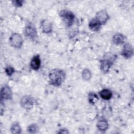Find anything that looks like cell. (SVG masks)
Masks as SVG:
<instances>
[{"label": "cell", "instance_id": "44dd1931", "mask_svg": "<svg viewBox=\"0 0 134 134\" xmlns=\"http://www.w3.org/2000/svg\"><path fill=\"white\" fill-rule=\"evenodd\" d=\"M14 5L16 7H20L22 5L23 3L24 2L23 1H14L12 2Z\"/></svg>", "mask_w": 134, "mask_h": 134}, {"label": "cell", "instance_id": "7c38bea8", "mask_svg": "<svg viewBox=\"0 0 134 134\" xmlns=\"http://www.w3.org/2000/svg\"><path fill=\"white\" fill-rule=\"evenodd\" d=\"M41 26L43 32L50 33L52 30V26L50 22L46 20L41 21Z\"/></svg>", "mask_w": 134, "mask_h": 134}, {"label": "cell", "instance_id": "5b68a950", "mask_svg": "<svg viewBox=\"0 0 134 134\" xmlns=\"http://www.w3.org/2000/svg\"><path fill=\"white\" fill-rule=\"evenodd\" d=\"M12 97V93L10 88L7 85L4 86L1 91V99H10Z\"/></svg>", "mask_w": 134, "mask_h": 134}, {"label": "cell", "instance_id": "3957f363", "mask_svg": "<svg viewBox=\"0 0 134 134\" xmlns=\"http://www.w3.org/2000/svg\"><path fill=\"white\" fill-rule=\"evenodd\" d=\"M59 15L66 25L71 26L72 25L75 17L72 12L67 10H62L60 12Z\"/></svg>", "mask_w": 134, "mask_h": 134}, {"label": "cell", "instance_id": "30bf717a", "mask_svg": "<svg viewBox=\"0 0 134 134\" xmlns=\"http://www.w3.org/2000/svg\"><path fill=\"white\" fill-rule=\"evenodd\" d=\"M41 60L39 55H35L31 59L30 61V66L31 68L35 70H37L39 69L40 66Z\"/></svg>", "mask_w": 134, "mask_h": 134}, {"label": "cell", "instance_id": "8fae6325", "mask_svg": "<svg viewBox=\"0 0 134 134\" xmlns=\"http://www.w3.org/2000/svg\"><path fill=\"white\" fill-rule=\"evenodd\" d=\"M101 23L95 18L92 19L89 23L88 26L93 31H97L101 27Z\"/></svg>", "mask_w": 134, "mask_h": 134}, {"label": "cell", "instance_id": "2e32d148", "mask_svg": "<svg viewBox=\"0 0 134 134\" xmlns=\"http://www.w3.org/2000/svg\"><path fill=\"white\" fill-rule=\"evenodd\" d=\"M10 130L12 133H20L21 131V129L18 123L16 122L12 125Z\"/></svg>", "mask_w": 134, "mask_h": 134}, {"label": "cell", "instance_id": "5bb4252c", "mask_svg": "<svg viewBox=\"0 0 134 134\" xmlns=\"http://www.w3.org/2000/svg\"><path fill=\"white\" fill-rule=\"evenodd\" d=\"M125 37L122 35L121 34H116L113 38V41L114 43L116 44H122L124 42Z\"/></svg>", "mask_w": 134, "mask_h": 134}, {"label": "cell", "instance_id": "7a4b0ae2", "mask_svg": "<svg viewBox=\"0 0 134 134\" xmlns=\"http://www.w3.org/2000/svg\"><path fill=\"white\" fill-rule=\"evenodd\" d=\"M106 55L104 59L100 61V69L104 72H107L111 65L113 64L114 60L116 58V56L114 54L108 53Z\"/></svg>", "mask_w": 134, "mask_h": 134}, {"label": "cell", "instance_id": "8992f818", "mask_svg": "<svg viewBox=\"0 0 134 134\" xmlns=\"http://www.w3.org/2000/svg\"><path fill=\"white\" fill-rule=\"evenodd\" d=\"M20 104L25 108L30 109L33 106L34 104V100L30 96H25L22 98Z\"/></svg>", "mask_w": 134, "mask_h": 134}, {"label": "cell", "instance_id": "9a60e30c", "mask_svg": "<svg viewBox=\"0 0 134 134\" xmlns=\"http://www.w3.org/2000/svg\"><path fill=\"white\" fill-rule=\"evenodd\" d=\"M108 126L107 122L105 120H100L97 122V127L100 131H105Z\"/></svg>", "mask_w": 134, "mask_h": 134}, {"label": "cell", "instance_id": "277c9868", "mask_svg": "<svg viewBox=\"0 0 134 134\" xmlns=\"http://www.w3.org/2000/svg\"><path fill=\"white\" fill-rule=\"evenodd\" d=\"M10 44L15 48H20L23 43V39L21 36L17 34L14 33L12 35L9 39Z\"/></svg>", "mask_w": 134, "mask_h": 134}, {"label": "cell", "instance_id": "6da1fadb", "mask_svg": "<svg viewBox=\"0 0 134 134\" xmlns=\"http://www.w3.org/2000/svg\"><path fill=\"white\" fill-rule=\"evenodd\" d=\"M65 74L63 70L60 69H53L51 70L49 74L50 84L58 86L61 85L64 80Z\"/></svg>", "mask_w": 134, "mask_h": 134}, {"label": "cell", "instance_id": "ac0fdd59", "mask_svg": "<svg viewBox=\"0 0 134 134\" xmlns=\"http://www.w3.org/2000/svg\"><path fill=\"white\" fill-rule=\"evenodd\" d=\"M28 131L31 133H36L38 131V127L35 124H32L28 126Z\"/></svg>", "mask_w": 134, "mask_h": 134}, {"label": "cell", "instance_id": "d6986e66", "mask_svg": "<svg viewBox=\"0 0 134 134\" xmlns=\"http://www.w3.org/2000/svg\"><path fill=\"white\" fill-rule=\"evenodd\" d=\"M82 76L84 79H85V80H88L91 76L90 71L87 69L84 70L82 73Z\"/></svg>", "mask_w": 134, "mask_h": 134}, {"label": "cell", "instance_id": "ba28073f", "mask_svg": "<svg viewBox=\"0 0 134 134\" xmlns=\"http://www.w3.org/2000/svg\"><path fill=\"white\" fill-rule=\"evenodd\" d=\"M121 54L126 58H131L133 54V49L131 44L129 43L125 44L124 46Z\"/></svg>", "mask_w": 134, "mask_h": 134}, {"label": "cell", "instance_id": "4fadbf2b", "mask_svg": "<svg viewBox=\"0 0 134 134\" xmlns=\"http://www.w3.org/2000/svg\"><path fill=\"white\" fill-rule=\"evenodd\" d=\"M99 95L103 99L108 100L111 97L112 93L108 89H103L99 92Z\"/></svg>", "mask_w": 134, "mask_h": 134}, {"label": "cell", "instance_id": "ffe728a7", "mask_svg": "<svg viewBox=\"0 0 134 134\" xmlns=\"http://www.w3.org/2000/svg\"><path fill=\"white\" fill-rule=\"evenodd\" d=\"M5 72H6V73L7 74V75H8L9 76H11L12 75V74L14 72V69L13 67L9 66L6 68Z\"/></svg>", "mask_w": 134, "mask_h": 134}, {"label": "cell", "instance_id": "e0dca14e", "mask_svg": "<svg viewBox=\"0 0 134 134\" xmlns=\"http://www.w3.org/2000/svg\"><path fill=\"white\" fill-rule=\"evenodd\" d=\"M97 100H98V97H97V95L95 93H94L93 92L89 93L88 100L90 103L94 104L96 102V101Z\"/></svg>", "mask_w": 134, "mask_h": 134}, {"label": "cell", "instance_id": "9c48e42d", "mask_svg": "<svg viewBox=\"0 0 134 134\" xmlns=\"http://www.w3.org/2000/svg\"><path fill=\"white\" fill-rule=\"evenodd\" d=\"M96 18L101 23V24H105L109 18V16L107 12L105 10H102L98 12L96 15Z\"/></svg>", "mask_w": 134, "mask_h": 134}, {"label": "cell", "instance_id": "52a82bcc", "mask_svg": "<svg viewBox=\"0 0 134 134\" xmlns=\"http://www.w3.org/2000/svg\"><path fill=\"white\" fill-rule=\"evenodd\" d=\"M25 35L27 37L32 39H34L36 37L37 31L32 24H29L27 26L25 29Z\"/></svg>", "mask_w": 134, "mask_h": 134}]
</instances>
